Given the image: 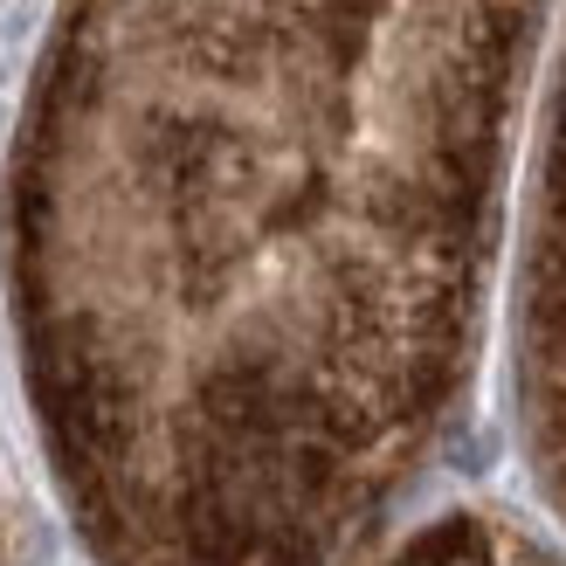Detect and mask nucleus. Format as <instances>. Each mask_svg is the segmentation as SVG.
Segmentation results:
<instances>
[{"instance_id":"nucleus-3","label":"nucleus","mask_w":566,"mask_h":566,"mask_svg":"<svg viewBox=\"0 0 566 566\" xmlns=\"http://www.w3.org/2000/svg\"><path fill=\"white\" fill-rule=\"evenodd\" d=\"M0 566H28V539H21V518L8 512V497H0Z\"/></svg>"},{"instance_id":"nucleus-1","label":"nucleus","mask_w":566,"mask_h":566,"mask_svg":"<svg viewBox=\"0 0 566 566\" xmlns=\"http://www.w3.org/2000/svg\"><path fill=\"white\" fill-rule=\"evenodd\" d=\"M546 0H70L8 235L104 566H359L470 366Z\"/></svg>"},{"instance_id":"nucleus-2","label":"nucleus","mask_w":566,"mask_h":566,"mask_svg":"<svg viewBox=\"0 0 566 566\" xmlns=\"http://www.w3.org/2000/svg\"><path fill=\"white\" fill-rule=\"evenodd\" d=\"M518 359H525V442L539 457L553 504L566 512V63H559V91L546 118L539 187H532Z\"/></svg>"}]
</instances>
